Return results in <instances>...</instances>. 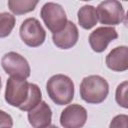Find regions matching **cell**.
Instances as JSON below:
<instances>
[{
    "instance_id": "1",
    "label": "cell",
    "mask_w": 128,
    "mask_h": 128,
    "mask_svg": "<svg viewBox=\"0 0 128 128\" xmlns=\"http://www.w3.org/2000/svg\"><path fill=\"white\" fill-rule=\"evenodd\" d=\"M46 90L50 99L60 106L70 104L74 98V83L64 74L52 76L46 84Z\"/></svg>"
},
{
    "instance_id": "2",
    "label": "cell",
    "mask_w": 128,
    "mask_h": 128,
    "mask_svg": "<svg viewBox=\"0 0 128 128\" xmlns=\"http://www.w3.org/2000/svg\"><path fill=\"white\" fill-rule=\"evenodd\" d=\"M109 94V84L99 75L85 77L80 84V96L88 104H100Z\"/></svg>"
},
{
    "instance_id": "3",
    "label": "cell",
    "mask_w": 128,
    "mask_h": 128,
    "mask_svg": "<svg viewBox=\"0 0 128 128\" xmlns=\"http://www.w3.org/2000/svg\"><path fill=\"white\" fill-rule=\"evenodd\" d=\"M30 95V83L21 77L11 76L6 83L5 101L17 108H21Z\"/></svg>"
},
{
    "instance_id": "4",
    "label": "cell",
    "mask_w": 128,
    "mask_h": 128,
    "mask_svg": "<svg viewBox=\"0 0 128 128\" xmlns=\"http://www.w3.org/2000/svg\"><path fill=\"white\" fill-rule=\"evenodd\" d=\"M40 16L50 32L58 33L63 30L68 22L64 8L54 2H47L40 11Z\"/></svg>"
},
{
    "instance_id": "5",
    "label": "cell",
    "mask_w": 128,
    "mask_h": 128,
    "mask_svg": "<svg viewBox=\"0 0 128 128\" xmlns=\"http://www.w3.org/2000/svg\"><path fill=\"white\" fill-rule=\"evenodd\" d=\"M96 12L98 21L103 25H119L125 19L124 8L122 4L116 0H106L99 3Z\"/></svg>"
},
{
    "instance_id": "6",
    "label": "cell",
    "mask_w": 128,
    "mask_h": 128,
    "mask_svg": "<svg viewBox=\"0 0 128 128\" xmlns=\"http://www.w3.org/2000/svg\"><path fill=\"white\" fill-rule=\"evenodd\" d=\"M20 37L29 47L35 48L41 46L46 39V31L36 18L25 19L20 26Z\"/></svg>"
},
{
    "instance_id": "7",
    "label": "cell",
    "mask_w": 128,
    "mask_h": 128,
    "mask_svg": "<svg viewBox=\"0 0 128 128\" xmlns=\"http://www.w3.org/2000/svg\"><path fill=\"white\" fill-rule=\"evenodd\" d=\"M1 65L4 71L10 76L27 79L31 74L28 61L22 55L16 52H8L1 59Z\"/></svg>"
},
{
    "instance_id": "8",
    "label": "cell",
    "mask_w": 128,
    "mask_h": 128,
    "mask_svg": "<svg viewBox=\"0 0 128 128\" xmlns=\"http://www.w3.org/2000/svg\"><path fill=\"white\" fill-rule=\"evenodd\" d=\"M87 110L80 104L68 105L60 115V124L64 128H82L87 121Z\"/></svg>"
},
{
    "instance_id": "9",
    "label": "cell",
    "mask_w": 128,
    "mask_h": 128,
    "mask_svg": "<svg viewBox=\"0 0 128 128\" xmlns=\"http://www.w3.org/2000/svg\"><path fill=\"white\" fill-rule=\"evenodd\" d=\"M118 38V33L113 27H98L89 35V44L96 53L104 52L108 45Z\"/></svg>"
},
{
    "instance_id": "10",
    "label": "cell",
    "mask_w": 128,
    "mask_h": 128,
    "mask_svg": "<svg viewBox=\"0 0 128 128\" xmlns=\"http://www.w3.org/2000/svg\"><path fill=\"white\" fill-rule=\"evenodd\" d=\"M78 39H79L78 28L75 25V23L69 20L63 30H61L58 33H54L52 35L53 43L56 45V47L63 50H67L75 46L76 43L78 42Z\"/></svg>"
},
{
    "instance_id": "11",
    "label": "cell",
    "mask_w": 128,
    "mask_h": 128,
    "mask_svg": "<svg viewBox=\"0 0 128 128\" xmlns=\"http://www.w3.org/2000/svg\"><path fill=\"white\" fill-rule=\"evenodd\" d=\"M28 121L33 128H45L51 124L52 110L50 106L41 101L35 108L28 111Z\"/></svg>"
},
{
    "instance_id": "12",
    "label": "cell",
    "mask_w": 128,
    "mask_h": 128,
    "mask_svg": "<svg viewBox=\"0 0 128 128\" xmlns=\"http://www.w3.org/2000/svg\"><path fill=\"white\" fill-rule=\"evenodd\" d=\"M107 67L115 72H124L128 69V47L118 46L112 49L106 56Z\"/></svg>"
},
{
    "instance_id": "13",
    "label": "cell",
    "mask_w": 128,
    "mask_h": 128,
    "mask_svg": "<svg viewBox=\"0 0 128 128\" xmlns=\"http://www.w3.org/2000/svg\"><path fill=\"white\" fill-rule=\"evenodd\" d=\"M77 17H78L79 25L85 30L92 29L94 26H96L98 22L96 8L92 5L82 6L77 13Z\"/></svg>"
},
{
    "instance_id": "14",
    "label": "cell",
    "mask_w": 128,
    "mask_h": 128,
    "mask_svg": "<svg viewBox=\"0 0 128 128\" xmlns=\"http://www.w3.org/2000/svg\"><path fill=\"white\" fill-rule=\"evenodd\" d=\"M38 1L33 0H9L8 7L15 15H22L35 10Z\"/></svg>"
},
{
    "instance_id": "15",
    "label": "cell",
    "mask_w": 128,
    "mask_h": 128,
    "mask_svg": "<svg viewBox=\"0 0 128 128\" xmlns=\"http://www.w3.org/2000/svg\"><path fill=\"white\" fill-rule=\"evenodd\" d=\"M41 101H42V93L39 86L34 83H30V95L28 97V100L20 108V110L28 112L33 108H35Z\"/></svg>"
},
{
    "instance_id": "16",
    "label": "cell",
    "mask_w": 128,
    "mask_h": 128,
    "mask_svg": "<svg viewBox=\"0 0 128 128\" xmlns=\"http://www.w3.org/2000/svg\"><path fill=\"white\" fill-rule=\"evenodd\" d=\"M16 19L14 15L8 12L0 13V38L8 37L14 29Z\"/></svg>"
},
{
    "instance_id": "17",
    "label": "cell",
    "mask_w": 128,
    "mask_h": 128,
    "mask_svg": "<svg viewBox=\"0 0 128 128\" xmlns=\"http://www.w3.org/2000/svg\"><path fill=\"white\" fill-rule=\"evenodd\" d=\"M127 89H128V82L124 81L117 86L115 99L119 106L127 109L128 108V100H127Z\"/></svg>"
},
{
    "instance_id": "18",
    "label": "cell",
    "mask_w": 128,
    "mask_h": 128,
    "mask_svg": "<svg viewBox=\"0 0 128 128\" xmlns=\"http://www.w3.org/2000/svg\"><path fill=\"white\" fill-rule=\"evenodd\" d=\"M109 128H128V116L126 114L115 116L111 120Z\"/></svg>"
},
{
    "instance_id": "19",
    "label": "cell",
    "mask_w": 128,
    "mask_h": 128,
    "mask_svg": "<svg viewBox=\"0 0 128 128\" xmlns=\"http://www.w3.org/2000/svg\"><path fill=\"white\" fill-rule=\"evenodd\" d=\"M13 126V118L7 112L0 110V128H11Z\"/></svg>"
},
{
    "instance_id": "20",
    "label": "cell",
    "mask_w": 128,
    "mask_h": 128,
    "mask_svg": "<svg viewBox=\"0 0 128 128\" xmlns=\"http://www.w3.org/2000/svg\"><path fill=\"white\" fill-rule=\"evenodd\" d=\"M45 128H58L56 125H52V124H50V125H48L47 127H45Z\"/></svg>"
},
{
    "instance_id": "21",
    "label": "cell",
    "mask_w": 128,
    "mask_h": 128,
    "mask_svg": "<svg viewBox=\"0 0 128 128\" xmlns=\"http://www.w3.org/2000/svg\"><path fill=\"white\" fill-rule=\"evenodd\" d=\"M1 88H2V81H1V77H0V91H1Z\"/></svg>"
}]
</instances>
